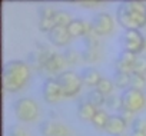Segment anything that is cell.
I'll list each match as a JSON object with an SVG mask.
<instances>
[{"label":"cell","mask_w":146,"mask_h":136,"mask_svg":"<svg viewBox=\"0 0 146 136\" xmlns=\"http://www.w3.org/2000/svg\"><path fill=\"white\" fill-rule=\"evenodd\" d=\"M116 20L125 30H139L146 26V5L137 0L122 2L116 9Z\"/></svg>","instance_id":"cell-1"},{"label":"cell","mask_w":146,"mask_h":136,"mask_svg":"<svg viewBox=\"0 0 146 136\" xmlns=\"http://www.w3.org/2000/svg\"><path fill=\"white\" fill-rule=\"evenodd\" d=\"M30 78V69L23 60H10L3 66V86L9 92L20 90Z\"/></svg>","instance_id":"cell-2"},{"label":"cell","mask_w":146,"mask_h":136,"mask_svg":"<svg viewBox=\"0 0 146 136\" xmlns=\"http://www.w3.org/2000/svg\"><path fill=\"white\" fill-rule=\"evenodd\" d=\"M60 89H62V96L64 98H72V96H76L80 89H82V79L78 73L72 72V70H66L57 75L56 78Z\"/></svg>","instance_id":"cell-3"},{"label":"cell","mask_w":146,"mask_h":136,"mask_svg":"<svg viewBox=\"0 0 146 136\" xmlns=\"http://www.w3.org/2000/svg\"><path fill=\"white\" fill-rule=\"evenodd\" d=\"M13 112L16 117L22 122H33L37 117L39 107L37 103L30 98H22L13 103Z\"/></svg>","instance_id":"cell-4"},{"label":"cell","mask_w":146,"mask_h":136,"mask_svg":"<svg viewBox=\"0 0 146 136\" xmlns=\"http://www.w3.org/2000/svg\"><path fill=\"white\" fill-rule=\"evenodd\" d=\"M120 43L125 52L133 53L139 56V53L145 49V37L139 30H125L120 37Z\"/></svg>","instance_id":"cell-5"},{"label":"cell","mask_w":146,"mask_h":136,"mask_svg":"<svg viewBox=\"0 0 146 136\" xmlns=\"http://www.w3.org/2000/svg\"><path fill=\"white\" fill-rule=\"evenodd\" d=\"M122 103H123V109L130 110V112H139L145 107L146 105V98L142 93V90H136V89H126L122 93Z\"/></svg>","instance_id":"cell-6"},{"label":"cell","mask_w":146,"mask_h":136,"mask_svg":"<svg viewBox=\"0 0 146 136\" xmlns=\"http://www.w3.org/2000/svg\"><path fill=\"white\" fill-rule=\"evenodd\" d=\"M90 29L95 34L102 36V34H108L113 30V19L110 15L108 13H96L92 20H90Z\"/></svg>","instance_id":"cell-7"},{"label":"cell","mask_w":146,"mask_h":136,"mask_svg":"<svg viewBox=\"0 0 146 136\" xmlns=\"http://www.w3.org/2000/svg\"><path fill=\"white\" fill-rule=\"evenodd\" d=\"M42 136H70V130L59 123V122H53V120H44L40 123L39 126Z\"/></svg>","instance_id":"cell-8"},{"label":"cell","mask_w":146,"mask_h":136,"mask_svg":"<svg viewBox=\"0 0 146 136\" xmlns=\"http://www.w3.org/2000/svg\"><path fill=\"white\" fill-rule=\"evenodd\" d=\"M43 98L49 103H54L62 98V89L56 79H47L43 83Z\"/></svg>","instance_id":"cell-9"},{"label":"cell","mask_w":146,"mask_h":136,"mask_svg":"<svg viewBox=\"0 0 146 136\" xmlns=\"http://www.w3.org/2000/svg\"><path fill=\"white\" fill-rule=\"evenodd\" d=\"M136 57H137L136 54L122 50L120 54L117 56L116 62H115V69H116V72H125V73H130V75H132L133 63H135Z\"/></svg>","instance_id":"cell-10"},{"label":"cell","mask_w":146,"mask_h":136,"mask_svg":"<svg viewBox=\"0 0 146 136\" xmlns=\"http://www.w3.org/2000/svg\"><path fill=\"white\" fill-rule=\"evenodd\" d=\"M49 42H52L54 46H66L70 42V34L67 27L63 26H56L53 30H50L47 33Z\"/></svg>","instance_id":"cell-11"},{"label":"cell","mask_w":146,"mask_h":136,"mask_svg":"<svg viewBox=\"0 0 146 136\" xmlns=\"http://www.w3.org/2000/svg\"><path fill=\"white\" fill-rule=\"evenodd\" d=\"M126 129V122L119 115H110L105 130L112 136H122Z\"/></svg>","instance_id":"cell-12"},{"label":"cell","mask_w":146,"mask_h":136,"mask_svg":"<svg viewBox=\"0 0 146 136\" xmlns=\"http://www.w3.org/2000/svg\"><path fill=\"white\" fill-rule=\"evenodd\" d=\"M66 64V60H64V57H63V54H59V53H50L47 57H46V60H44V64H43V67L49 72V73H56V72H59L62 67Z\"/></svg>","instance_id":"cell-13"},{"label":"cell","mask_w":146,"mask_h":136,"mask_svg":"<svg viewBox=\"0 0 146 136\" xmlns=\"http://www.w3.org/2000/svg\"><path fill=\"white\" fill-rule=\"evenodd\" d=\"M69 34L70 37H79V36H86L92 29H90V23H85L82 19H73L72 23L67 26Z\"/></svg>","instance_id":"cell-14"},{"label":"cell","mask_w":146,"mask_h":136,"mask_svg":"<svg viewBox=\"0 0 146 136\" xmlns=\"http://www.w3.org/2000/svg\"><path fill=\"white\" fill-rule=\"evenodd\" d=\"M79 76L82 79V83L86 85V86H89V88H96L98 83L102 79L100 73L96 69H93V67H85Z\"/></svg>","instance_id":"cell-15"},{"label":"cell","mask_w":146,"mask_h":136,"mask_svg":"<svg viewBox=\"0 0 146 136\" xmlns=\"http://www.w3.org/2000/svg\"><path fill=\"white\" fill-rule=\"evenodd\" d=\"M98 107H95L92 103H89L86 99L82 100L79 103V107H78V116L82 119V120H86V122H92L95 115L98 113Z\"/></svg>","instance_id":"cell-16"},{"label":"cell","mask_w":146,"mask_h":136,"mask_svg":"<svg viewBox=\"0 0 146 136\" xmlns=\"http://www.w3.org/2000/svg\"><path fill=\"white\" fill-rule=\"evenodd\" d=\"M113 85L115 88L119 89H129L130 88V73H125V72H116L113 75Z\"/></svg>","instance_id":"cell-17"},{"label":"cell","mask_w":146,"mask_h":136,"mask_svg":"<svg viewBox=\"0 0 146 136\" xmlns=\"http://www.w3.org/2000/svg\"><path fill=\"white\" fill-rule=\"evenodd\" d=\"M86 100L89 102V103H92L95 107H100L102 105H106V96L103 95V93H100L98 89H92L89 93H88V96H86Z\"/></svg>","instance_id":"cell-18"},{"label":"cell","mask_w":146,"mask_h":136,"mask_svg":"<svg viewBox=\"0 0 146 136\" xmlns=\"http://www.w3.org/2000/svg\"><path fill=\"white\" fill-rule=\"evenodd\" d=\"M53 19H54L56 26H63V27H67V26L72 23V20H73V19L70 17L69 12H66V10H57Z\"/></svg>","instance_id":"cell-19"},{"label":"cell","mask_w":146,"mask_h":136,"mask_svg":"<svg viewBox=\"0 0 146 136\" xmlns=\"http://www.w3.org/2000/svg\"><path fill=\"white\" fill-rule=\"evenodd\" d=\"M109 116H110V115H108L105 110L99 109V110H98V113L95 115L93 120H92L93 126H95V127H98V129H105V127H106V125H108Z\"/></svg>","instance_id":"cell-20"},{"label":"cell","mask_w":146,"mask_h":136,"mask_svg":"<svg viewBox=\"0 0 146 136\" xmlns=\"http://www.w3.org/2000/svg\"><path fill=\"white\" fill-rule=\"evenodd\" d=\"M132 73L146 76V57H145V56H137V57H136V60H135V63H133Z\"/></svg>","instance_id":"cell-21"},{"label":"cell","mask_w":146,"mask_h":136,"mask_svg":"<svg viewBox=\"0 0 146 136\" xmlns=\"http://www.w3.org/2000/svg\"><path fill=\"white\" fill-rule=\"evenodd\" d=\"M113 88H115L113 80H109V79H106V78H102V79H100V82H99V83H98V86H96V89H98L100 93H103L105 96L112 95Z\"/></svg>","instance_id":"cell-22"},{"label":"cell","mask_w":146,"mask_h":136,"mask_svg":"<svg viewBox=\"0 0 146 136\" xmlns=\"http://www.w3.org/2000/svg\"><path fill=\"white\" fill-rule=\"evenodd\" d=\"M106 106L112 110H122L123 109V103H122V98L120 96H115V95H109L106 96Z\"/></svg>","instance_id":"cell-23"},{"label":"cell","mask_w":146,"mask_h":136,"mask_svg":"<svg viewBox=\"0 0 146 136\" xmlns=\"http://www.w3.org/2000/svg\"><path fill=\"white\" fill-rule=\"evenodd\" d=\"M80 54H82V59L85 62H89V63L95 62L99 57V47H86Z\"/></svg>","instance_id":"cell-24"},{"label":"cell","mask_w":146,"mask_h":136,"mask_svg":"<svg viewBox=\"0 0 146 136\" xmlns=\"http://www.w3.org/2000/svg\"><path fill=\"white\" fill-rule=\"evenodd\" d=\"M146 85V76H142V75H135L132 73L130 75V88L132 89H136V90H142Z\"/></svg>","instance_id":"cell-25"},{"label":"cell","mask_w":146,"mask_h":136,"mask_svg":"<svg viewBox=\"0 0 146 136\" xmlns=\"http://www.w3.org/2000/svg\"><path fill=\"white\" fill-rule=\"evenodd\" d=\"M63 57H64V60H66V63H78L80 59H82V54H79L75 49H67L66 52H64V54H63Z\"/></svg>","instance_id":"cell-26"},{"label":"cell","mask_w":146,"mask_h":136,"mask_svg":"<svg viewBox=\"0 0 146 136\" xmlns=\"http://www.w3.org/2000/svg\"><path fill=\"white\" fill-rule=\"evenodd\" d=\"M57 10H54L50 6H40L39 7V17L40 19H53Z\"/></svg>","instance_id":"cell-27"},{"label":"cell","mask_w":146,"mask_h":136,"mask_svg":"<svg viewBox=\"0 0 146 136\" xmlns=\"http://www.w3.org/2000/svg\"><path fill=\"white\" fill-rule=\"evenodd\" d=\"M54 27H56L54 19H40V20H39V29H40L42 32L49 33V32L53 30Z\"/></svg>","instance_id":"cell-28"},{"label":"cell","mask_w":146,"mask_h":136,"mask_svg":"<svg viewBox=\"0 0 146 136\" xmlns=\"http://www.w3.org/2000/svg\"><path fill=\"white\" fill-rule=\"evenodd\" d=\"M132 129H133V132H145L146 133V120L135 119L132 122Z\"/></svg>","instance_id":"cell-29"},{"label":"cell","mask_w":146,"mask_h":136,"mask_svg":"<svg viewBox=\"0 0 146 136\" xmlns=\"http://www.w3.org/2000/svg\"><path fill=\"white\" fill-rule=\"evenodd\" d=\"M119 116L127 123V122H133L135 119H133V112H130V110H126V109H122L120 110V113H119Z\"/></svg>","instance_id":"cell-30"},{"label":"cell","mask_w":146,"mask_h":136,"mask_svg":"<svg viewBox=\"0 0 146 136\" xmlns=\"http://www.w3.org/2000/svg\"><path fill=\"white\" fill-rule=\"evenodd\" d=\"M9 136H26V132L20 126H12L9 129Z\"/></svg>","instance_id":"cell-31"},{"label":"cell","mask_w":146,"mask_h":136,"mask_svg":"<svg viewBox=\"0 0 146 136\" xmlns=\"http://www.w3.org/2000/svg\"><path fill=\"white\" fill-rule=\"evenodd\" d=\"M78 5H79V6H83V7H88V9H90V7L99 6V5H102V3H100V2H79Z\"/></svg>","instance_id":"cell-32"},{"label":"cell","mask_w":146,"mask_h":136,"mask_svg":"<svg viewBox=\"0 0 146 136\" xmlns=\"http://www.w3.org/2000/svg\"><path fill=\"white\" fill-rule=\"evenodd\" d=\"M132 136H146V133L145 132H133Z\"/></svg>","instance_id":"cell-33"},{"label":"cell","mask_w":146,"mask_h":136,"mask_svg":"<svg viewBox=\"0 0 146 136\" xmlns=\"http://www.w3.org/2000/svg\"><path fill=\"white\" fill-rule=\"evenodd\" d=\"M145 50H146V37H145Z\"/></svg>","instance_id":"cell-34"},{"label":"cell","mask_w":146,"mask_h":136,"mask_svg":"<svg viewBox=\"0 0 146 136\" xmlns=\"http://www.w3.org/2000/svg\"><path fill=\"white\" fill-rule=\"evenodd\" d=\"M122 136H125V135H122Z\"/></svg>","instance_id":"cell-35"}]
</instances>
